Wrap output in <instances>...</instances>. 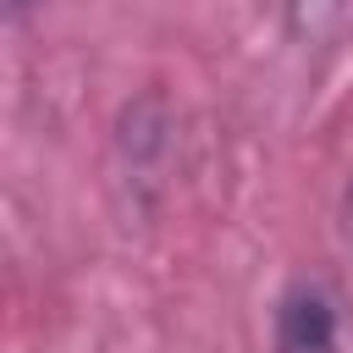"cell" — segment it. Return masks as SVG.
<instances>
[{
	"label": "cell",
	"instance_id": "6da1fadb",
	"mask_svg": "<svg viewBox=\"0 0 353 353\" xmlns=\"http://www.w3.org/2000/svg\"><path fill=\"white\" fill-rule=\"evenodd\" d=\"M270 347L276 353H336V298L325 292V281L298 276L276 298Z\"/></svg>",
	"mask_w": 353,
	"mask_h": 353
},
{
	"label": "cell",
	"instance_id": "7a4b0ae2",
	"mask_svg": "<svg viewBox=\"0 0 353 353\" xmlns=\"http://www.w3.org/2000/svg\"><path fill=\"white\" fill-rule=\"evenodd\" d=\"M281 17L292 44H336L353 28V0H287Z\"/></svg>",
	"mask_w": 353,
	"mask_h": 353
},
{
	"label": "cell",
	"instance_id": "3957f363",
	"mask_svg": "<svg viewBox=\"0 0 353 353\" xmlns=\"http://www.w3.org/2000/svg\"><path fill=\"white\" fill-rule=\"evenodd\" d=\"M342 221H347V232H353V182H347V193H342Z\"/></svg>",
	"mask_w": 353,
	"mask_h": 353
},
{
	"label": "cell",
	"instance_id": "277c9868",
	"mask_svg": "<svg viewBox=\"0 0 353 353\" xmlns=\"http://www.w3.org/2000/svg\"><path fill=\"white\" fill-rule=\"evenodd\" d=\"M28 6H33V0H6V17H22Z\"/></svg>",
	"mask_w": 353,
	"mask_h": 353
}]
</instances>
